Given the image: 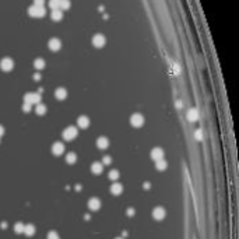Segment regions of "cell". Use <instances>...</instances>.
Segmentation results:
<instances>
[{
	"label": "cell",
	"mask_w": 239,
	"mask_h": 239,
	"mask_svg": "<svg viewBox=\"0 0 239 239\" xmlns=\"http://www.w3.org/2000/svg\"><path fill=\"white\" fill-rule=\"evenodd\" d=\"M130 123L133 127H141L144 124V116L141 113H133L132 118H130Z\"/></svg>",
	"instance_id": "277c9868"
},
{
	"label": "cell",
	"mask_w": 239,
	"mask_h": 239,
	"mask_svg": "<svg viewBox=\"0 0 239 239\" xmlns=\"http://www.w3.org/2000/svg\"><path fill=\"white\" fill-rule=\"evenodd\" d=\"M126 215L133 217L134 215V208H127V210H126Z\"/></svg>",
	"instance_id": "4dcf8cb0"
},
{
	"label": "cell",
	"mask_w": 239,
	"mask_h": 239,
	"mask_svg": "<svg viewBox=\"0 0 239 239\" xmlns=\"http://www.w3.org/2000/svg\"><path fill=\"white\" fill-rule=\"evenodd\" d=\"M188 119L190 120V122H196V120L199 119V112L197 109H194V108H192V109L188 112Z\"/></svg>",
	"instance_id": "ac0fdd59"
},
{
	"label": "cell",
	"mask_w": 239,
	"mask_h": 239,
	"mask_svg": "<svg viewBox=\"0 0 239 239\" xmlns=\"http://www.w3.org/2000/svg\"><path fill=\"white\" fill-rule=\"evenodd\" d=\"M97 147L99 148V150H106V148L109 147V140H108V137H105V136H101V137H98V140H97Z\"/></svg>",
	"instance_id": "7c38bea8"
},
{
	"label": "cell",
	"mask_w": 239,
	"mask_h": 239,
	"mask_svg": "<svg viewBox=\"0 0 239 239\" xmlns=\"http://www.w3.org/2000/svg\"><path fill=\"white\" fill-rule=\"evenodd\" d=\"M66 161H67V164H76V161H77L76 152H69V154L66 155Z\"/></svg>",
	"instance_id": "cb8c5ba5"
},
{
	"label": "cell",
	"mask_w": 239,
	"mask_h": 239,
	"mask_svg": "<svg viewBox=\"0 0 239 239\" xmlns=\"http://www.w3.org/2000/svg\"><path fill=\"white\" fill-rule=\"evenodd\" d=\"M52 152H53L55 155H62V154L65 152V144L60 143V141L53 143V146H52Z\"/></svg>",
	"instance_id": "30bf717a"
},
{
	"label": "cell",
	"mask_w": 239,
	"mask_h": 239,
	"mask_svg": "<svg viewBox=\"0 0 239 239\" xmlns=\"http://www.w3.org/2000/svg\"><path fill=\"white\" fill-rule=\"evenodd\" d=\"M48 48L53 52H57L60 48H62V41H60L59 38H52V39H49V42H48Z\"/></svg>",
	"instance_id": "ba28073f"
},
{
	"label": "cell",
	"mask_w": 239,
	"mask_h": 239,
	"mask_svg": "<svg viewBox=\"0 0 239 239\" xmlns=\"http://www.w3.org/2000/svg\"><path fill=\"white\" fill-rule=\"evenodd\" d=\"M24 102H27L29 105L39 104V102H41V94H38V92H27V94L24 95Z\"/></svg>",
	"instance_id": "3957f363"
},
{
	"label": "cell",
	"mask_w": 239,
	"mask_h": 239,
	"mask_svg": "<svg viewBox=\"0 0 239 239\" xmlns=\"http://www.w3.org/2000/svg\"><path fill=\"white\" fill-rule=\"evenodd\" d=\"M35 113H37L38 116H42L46 113V106L43 105V104H37V108H35Z\"/></svg>",
	"instance_id": "44dd1931"
},
{
	"label": "cell",
	"mask_w": 239,
	"mask_h": 239,
	"mask_svg": "<svg viewBox=\"0 0 239 239\" xmlns=\"http://www.w3.org/2000/svg\"><path fill=\"white\" fill-rule=\"evenodd\" d=\"M165 215H166V211H165V208L164 207H155L154 210H152V217L155 218L157 221H161V220H164L165 218Z\"/></svg>",
	"instance_id": "52a82bcc"
},
{
	"label": "cell",
	"mask_w": 239,
	"mask_h": 239,
	"mask_svg": "<svg viewBox=\"0 0 239 239\" xmlns=\"http://www.w3.org/2000/svg\"><path fill=\"white\" fill-rule=\"evenodd\" d=\"M194 136H196V138H197V140H201V132H200V130H197V132L194 133Z\"/></svg>",
	"instance_id": "d6a6232c"
},
{
	"label": "cell",
	"mask_w": 239,
	"mask_h": 239,
	"mask_svg": "<svg viewBox=\"0 0 239 239\" xmlns=\"http://www.w3.org/2000/svg\"><path fill=\"white\" fill-rule=\"evenodd\" d=\"M14 67V62L10 57H4V59L0 60V69L3 71H11Z\"/></svg>",
	"instance_id": "8992f818"
},
{
	"label": "cell",
	"mask_w": 239,
	"mask_h": 239,
	"mask_svg": "<svg viewBox=\"0 0 239 239\" xmlns=\"http://www.w3.org/2000/svg\"><path fill=\"white\" fill-rule=\"evenodd\" d=\"M3 134H4V127H3V126L0 124V137H1Z\"/></svg>",
	"instance_id": "e575fe53"
},
{
	"label": "cell",
	"mask_w": 239,
	"mask_h": 239,
	"mask_svg": "<svg viewBox=\"0 0 239 239\" xmlns=\"http://www.w3.org/2000/svg\"><path fill=\"white\" fill-rule=\"evenodd\" d=\"M115 239H123V238H120V236H118V238H115Z\"/></svg>",
	"instance_id": "74e56055"
},
{
	"label": "cell",
	"mask_w": 239,
	"mask_h": 239,
	"mask_svg": "<svg viewBox=\"0 0 239 239\" xmlns=\"http://www.w3.org/2000/svg\"><path fill=\"white\" fill-rule=\"evenodd\" d=\"M92 45L95 48H104L106 45V38L102 34H97L92 37Z\"/></svg>",
	"instance_id": "5b68a950"
},
{
	"label": "cell",
	"mask_w": 239,
	"mask_h": 239,
	"mask_svg": "<svg viewBox=\"0 0 239 239\" xmlns=\"http://www.w3.org/2000/svg\"><path fill=\"white\" fill-rule=\"evenodd\" d=\"M122 192H123V186H122V185L118 183V182L112 183V186H110V193L113 194V196H119V194H122Z\"/></svg>",
	"instance_id": "4fadbf2b"
},
{
	"label": "cell",
	"mask_w": 239,
	"mask_h": 239,
	"mask_svg": "<svg viewBox=\"0 0 239 239\" xmlns=\"http://www.w3.org/2000/svg\"><path fill=\"white\" fill-rule=\"evenodd\" d=\"M34 67L37 70H42L43 67H45V60L41 59V57H38V59L34 60Z\"/></svg>",
	"instance_id": "7402d4cb"
},
{
	"label": "cell",
	"mask_w": 239,
	"mask_h": 239,
	"mask_svg": "<svg viewBox=\"0 0 239 239\" xmlns=\"http://www.w3.org/2000/svg\"><path fill=\"white\" fill-rule=\"evenodd\" d=\"M23 231H24V224L23 222H17V224L14 225V232H15V234H21Z\"/></svg>",
	"instance_id": "484cf974"
},
{
	"label": "cell",
	"mask_w": 239,
	"mask_h": 239,
	"mask_svg": "<svg viewBox=\"0 0 239 239\" xmlns=\"http://www.w3.org/2000/svg\"><path fill=\"white\" fill-rule=\"evenodd\" d=\"M77 134H78V130H77V127H74V126H69V127H66V129L63 130V138H65L66 141L74 140V138L77 137Z\"/></svg>",
	"instance_id": "7a4b0ae2"
},
{
	"label": "cell",
	"mask_w": 239,
	"mask_h": 239,
	"mask_svg": "<svg viewBox=\"0 0 239 239\" xmlns=\"http://www.w3.org/2000/svg\"><path fill=\"white\" fill-rule=\"evenodd\" d=\"M0 226H1V229H6V228H7V222H1Z\"/></svg>",
	"instance_id": "d590c367"
},
{
	"label": "cell",
	"mask_w": 239,
	"mask_h": 239,
	"mask_svg": "<svg viewBox=\"0 0 239 239\" xmlns=\"http://www.w3.org/2000/svg\"><path fill=\"white\" fill-rule=\"evenodd\" d=\"M77 124H78V127H81V129H87L88 126H90V119L84 115L80 116L77 119Z\"/></svg>",
	"instance_id": "9a60e30c"
},
{
	"label": "cell",
	"mask_w": 239,
	"mask_h": 239,
	"mask_svg": "<svg viewBox=\"0 0 239 239\" xmlns=\"http://www.w3.org/2000/svg\"><path fill=\"white\" fill-rule=\"evenodd\" d=\"M34 80H35V81H39V80H41V74L37 73L35 76H34Z\"/></svg>",
	"instance_id": "836d02e7"
},
{
	"label": "cell",
	"mask_w": 239,
	"mask_h": 239,
	"mask_svg": "<svg viewBox=\"0 0 239 239\" xmlns=\"http://www.w3.org/2000/svg\"><path fill=\"white\" fill-rule=\"evenodd\" d=\"M59 3H60V0H49V7L53 10L59 9Z\"/></svg>",
	"instance_id": "4316f807"
},
{
	"label": "cell",
	"mask_w": 239,
	"mask_h": 239,
	"mask_svg": "<svg viewBox=\"0 0 239 239\" xmlns=\"http://www.w3.org/2000/svg\"><path fill=\"white\" fill-rule=\"evenodd\" d=\"M102 171H104V164H101V162H94L91 165V172L95 175H99L102 174Z\"/></svg>",
	"instance_id": "2e32d148"
},
{
	"label": "cell",
	"mask_w": 239,
	"mask_h": 239,
	"mask_svg": "<svg viewBox=\"0 0 239 239\" xmlns=\"http://www.w3.org/2000/svg\"><path fill=\"white\" fill-rule=\"evenodd\" d=\"M70 6H71V3H70V0H60L59 3V10H69Z\"/></svg>",
	"instance_id": "603a6c76"
},
{
	"label": "cell",
	"mask_w": 239,
	"mask_h": 239,
	"mask_svg": "<svg viewBox=\"0 0 239 239\" xmlns=\"http://www.w3.org/2000/svg\"><path fill=\"white\" fill-rule=\"evenodd\" d=\"M110 162H112V158H110L109 155H105L104 158H102V164H105V165H109Z\"/></svg>",
	"instance_id": "f1b7e54d"
},
{
	"label": "cell",
	"mask_w": 239,
	"mask_h": 239,
	"mask_svg": "<svg viewBox=\"0 0 239 239\" xmlns=\"http://www.w3.org/2000/svg\"><path fill=\"white\" fill-rule=\"evenodd\" d=\"M144 188H146V189H148V188H151V185L148 183V182H146V185H144Z\"/></svg>",
	"instance_id": "8d00e7d4"
},
{
	"label": "cell",
	"mask_w": 239,
	"mask_h": 239,
	"mask_svg": "<svg viewBox=\"0 0 239 239\" xmlns=\"http://www.w3.org/2000/svg\"><path fill=\"white\" fill-rule=\"evenodd\" d=\"M46 239H60V236L57 235V232H55V231H51V232L48 234V236H46Z\"/></svg>",
	"instance_id": "83f0119b"
},
{
	"label": "cell",
	"mask_w": 239,
	"mask_h": 239,
	"mask_svg": "<svg viewBox=\"0 0 239 239\" xmlns=\"http://www.w3.org/2000/svg\"><path fill=\"white\" fill-rule=\"evenodd\" d=\"M23 232L27 235V236H32V235L35 234V226H34L32 224H27V225H24Z\"/></svg>",
	"instance_id": "ffe728a7"
},
{
	"label": "cell",
	"mask_w": 239,
	"mask_h": 239,
	"mask_svg": "<svg viewBox=\"0 0 239 239\" xmlns=\"http://www.w3.org/2000/svg\"><path fill=\"white\" fill-rule=\"evenodd\" d=\"M45 0H34V4L35 6H43Z\"/></svg>",
	"instance_id": "1f68e13d"
},
{
	"label": "cell",
	"mask_w": 239,
	"mask_h": 239,
	"mask_svg": "<svg viewBox=\"0 0 239 239\" xmlns=\"http://www.w3.org/2000/svg\"><path fill=\"white\" fill-rule=\"evenodd\" d=\"M151 158L154 160V161L162 160V158H164V150H162L161 147H155V148H152V151H151Z\"/></svg>",
	"instance_id": "8fae6325"
},
{
	"label": "cell",
	"mask_w": 239,
	"mask_h": 239,
	"mask_svg": "<svg viewBox=\"0 0 239 239\" xmlns=\"http://www.w3.org/2000/svg\"><path fill=\"white\" fill-rule=\"evenodd\" d=\"M166 166H168V162L162 158V160H158V161H155V168L160 172H162V171H165L166 169Z\"/></svg>",
	"instance_id": "d6986e66"
},
{
	"label": "cell",
	"mask_w": 239,
	"mask_h": 239,
	"mask_svg": "<svg viewBox=\"0 0 239 239\" xmlns=\"http://www.w3.org/2000/svg\"><path fill=\"white\" fill-rule=\"evenodd\" d=\"M55 97H56V99H59V101H63V99H66V97H67V91H66V88H63V87L56 88Z\"/></svg>",
	"instance_id": "5bb4252c"
},
{
	"label": "cell",
	"mask_w": 239,
	"mask_h": 239,
	"mask_svg": "<svg viewBox=\"0 0 239 239\" xmlns=\"http://www.w3.org/2000/svg\"><path fill=\"white\" fill-rule=\"evenodd\" d=\"M88 208L92 211H98L101 208V200L98 197H91L88 200Z\"/></svg>",
	"instance_id": "9c48e42d"
},
{
	"label": "cell",
	"mask_w": 239,
	"mask_h": 239,
	"mask_svg": "<svg viewBox=\"0 0 239 239\" xmlns=\"http://www.w3.org/2000/svg\"><path fill=\"white\" fill-rule=\"evenodd\" d=\"M118 178H119V171H118V169H112V171H110V172H109V179L110 180H115V182H116V180H118Z\"/></svg>",
	"instance_id": "d4e9b609"
},
{
	"label": "cell",
	"mask_w": 239,
	"mask_h": 239,
	"mask_svg": "<svg viewBox=\"0 0 239 239\" xmlns=\"http://www.w3.org/2000/svg\"><path fill=\"white\" fill-rule=\"evenodd\" d=\"M23 110H24V112H29V110H31V105H29V104H27V102H24Z\"/></svg>",
	"instance_id": "f546056e"
},
{
	"label": "cell",
	"mask_w": 239,
	"mask_h": 239,
	"mask_svg": "<svg viewBox=\"0 0 239 239\" xmlns=\"http://www.w3.org/2000/svg\"><path fill=\"white\" fill-rule=\"evenodd\" d=\"M28 14L31 15V17H34V18H41V17H43L46 14V10L43 6H35L32 4L29 9H28Z\"/></svg>",
	"instance_id": "6da1fadb"
},
{
	"label": "cell",
	"mask_w": 239,
	"mask_h": 239,
	"mask_svg": "<svg viewBox=\"0 0 239 239\" xmlns=\"http://www.w3.org/2000/svg\"><path fill=\"white\" fill-rule=\"evenodd\" d=\"M51 17H52V20H53V21H62V20H63V11H62V10H59V9L53 10V11H52V14H51Z\"/></svg>",
	"instance_id": "e0dca14e"
}]
</instances>
